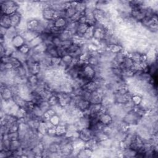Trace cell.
<instances>
[{
	"label": "cell",
	"instance_id": "obj_1",
	"mask_svg": "<svg viewBox=\"0 0 158 158\" xmlns=\"http://www.w3.org/2000/svg\"><path fill=\"white\" fill-rule=\"evenodd\" d=\"M55 12L53 9L50 7L44 8L41 10V17L42 19L46 21L50 22L54 20Z\"/></svg>",
	"mask_w": 158,
	"mask_h": 158
},
{
	"label": "cell",
	"instance_id": "obj_2",
	"mask_svg": "<svg viewBox=\"0 0 158 158\" xmlns=\"http://www.w3.org/2000/svg\"><path fill=\"white\" fill-rule=\"evenodd\" d=\"M94 132L89 128H84L79 131V138L84 142H87L93 138Z\"/></svg>",
	"mask_w": 158,
	"mask_h": 158
},
{
	"label": "cell",
	"instance_id": "obj_3",
	"mask_svg": "<svg viewBox=\"0 0 158 158\" xmlns=\"http://www.w3.org/2000/svg\"><path fill=\"white\" fill-rule=\"evenodd\" d=\"M98 118L99 122H101L104 126L110 125L113 122L112 115L106 112H100L98 116Z\"/></svg>",
	"mask_w": 158,
	"mask_h": 158
},
{
	"label": "cell",
	"instance_id": "obj_4",
	"mask_svg": "<svg viewBox=\"0 0 158 158\" xmlns=\"http://www.w3.org/2000/svg\"><path fill=\"white\" fill-rule=\"evenodd\" d=\"M25 43H26L25 40H24L23 36L20 34L16 35L11 40V44L15 49H19L20 47L23 46Z\"/></svg>",
	"mask_w": 158,
	"mask_h": 158
},
{
	"label": "cell",
	"instance_id": "obj_5",
	"mask_svg": "<svg viewBox=\"0 0 158 158\" xmlns=\"http://www.w3.org/2000/svg\"><path fill=\"white\" fill-rule=\"evenodd\" d=\"M69 22V20L65 17H59L54 20V26L60 30H64Z\"/></svg>",
	"mask_w": 158,
	"mask_h": 158
},
{
	"label": "cell",
	"instance_id": "obj_6",
	"mask_svg": "<svg viewBox=\"0 0 158 158\" xmlns=\"http://www.w3.org/2000/svg\"><path fill=\"white\" fill-rule=\"evenodd\" d=\"M0 23H1V27H2L6 30L12 27V23H11V20H10V16L6 14L1 15Z\"/></svg>",
	"mask_w": 158,
	"mask_h": 158
},
{
	"label": "cell",
	"instance_id": "obj_7",
	"mask_svg": "<svg viewBox=\"0 0 158 158\" xmlns=\"http://www.w3.org/2000/svg\"><path fill=\"white\" fill-rule=\"evenodd\" d=\"M10 17L11 20L12 27L17 28L22 20V15L18 12H15V14L11 15Z\"/></svg>",
	"mask_w": 158,
	"mask_h": 158
},
{
	"label": "cell",
	"instance_id": "obj_8",
	"mask_svg": "<svg viewBox=\"0 0 158 158\" xmlns=\"http://www.w3.org/2000/svg\"><path fill=\"white\" fill-rule=\"evenodd\" d=\"M88 27L89 25L86 23H78L75 35H77L80 38H83V36L86 32Z\"/></svg>",
	"mask_w": 158,
	"mask_h": 158
},
{
	"label": "cell",
	"instance_id": "obj_9",
	"mask_svg": "<svg viewBox=\"0 0 158 158\" xmlns=\"http://www.w3.org/2000/svg\"><path fill=\"white\" fill-rule=\"evenodd\" d=\"M20 148H22L21 141L19 139L10 141V151H11L12 152H15V151L19 150Z\"/></svg>",
	"mask_w": 158,
	"mask_h": 158
},
{
	"label": "cell",
	"instance_id": "obj_10",
	"mask_svg": "<svg viewBox=\"0 0 158 158\" xmlns=\"http://www.w3.org/2000/svg\"><path fill=\"white\" fill-rule=\"evenodd\" d=\"M86 9V3L84 1L77 2V6L75 7V10L77 12L84 14L85 10Z\"/></svg>",
	"mask_w": 158,
	"mask_h": 158
},
{
	"label": "cell",
	"instance_id": "obj_11",
	"mask_svg": "<svg viewBox=\"0 0 158 158\" xmlns=\"http://www.w3.org/2000/svg\"><path fill=\"white\" fill-rule=\"evenodd\" d=\"M49 120L54 127H56L59 125L60 122V118L59 115H58L57 114H55Z\"/></svg>",
	"mask_w": 158,
	"mask_h": 158
},
{
	"label": "cell",
	"instance_id": "obj_12",
	"mask_svg": "<svg viewBox=\"0 0 158 158\" xmlns=\"http://www.w3.org/2000/svg\"><path fill=\"white\" fill-rule=\"evenodd\" d=\"M8 138L12 141V140H15L19 139V133L18 131L16 132H10L7 133Z\"/></svg>",
	"mask_w": 158,
	"mask_h": 158
}]
</instances>
